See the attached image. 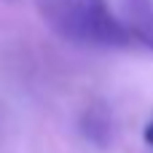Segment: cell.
<instances>
[{
	"label": "cell",
	"mask_w": 153,
	"mask_h": 153,
	"mask_svg": "<svg viewBox=\"0 0 153 153\" xmlns=\"http://www.w3.org/2000/svg\"><path fill=\"white\" fill-rule=\"evenodd\" d=\"M40 22L65 43L81 48H126L132 35L108 0H35Z\"/></svg>",
	"instance_id": "1"
},
{
	"label": "cell",
	"mask_w": 153,
	"mask_h": 153,
	"mask_svg": "<svg viewBox=\"0 0 153 153\" xmlns=\"http://www.w3.org/2000/svg\"><path fill=\"white\" fill-rule=\"evenodd\" d=\"M132 35V40H140L153 51V0H124V19H121Z\"/></svg>",
	"instance_id": "2"
},
{
	"label": "cell",
	"mask_w": 153,
	"mask_h": 153,
	"mask_svg": "<svg viewBox=\"0 0 153 153\" xmlns=\"http://www.w3.org/2000/svg\"><path fill=\"white\" fill-rule=\"evenodd\" d=\"M145 143H148V145L153 148V121L148 124V126H145Z\"/></svg>",
	"instance_id": "3"
}]
</instances>
